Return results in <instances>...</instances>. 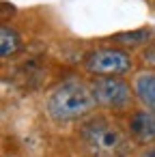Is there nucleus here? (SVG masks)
I'll return each mask as SVG.
<instances>
[{
	"instance_id": "obj_1",
	"label": "nucleus",
	"mask_w": 155,
	"mask_h": 157,
	"mask_svg": "<svg viewBox=\"0 0 155 157\" xmlns=\"http://www.w3.org/2000/svg\"><path fill=\"white\" fill-rule=\"evenodd\" d=\"M80 142L91 157H125L129 153V140L123 129L99 116L80 127Z\"/></svg>"
},
{
	"instance_id": "obj_2",
	"label": "nucleus",
	"mask_w": 155,
	"mask_h": 157,
	"mask_svg": "<svg viewBox=\"0 0 155 157\" xmlns=\"http://www.w3.org/2000/svg\"><path fill=\"white\" fill-rule=\"evenodd\" d=\"M93 88H88L80 80H67L58 84L48 97V112L58 123H69L86 116L95 108Z\"/></svg>"
},
{
	"instance_id": "obj_3",
	"label": "nucleus",
	"mask_w": 155,
	"mask_h": 157,
	"mask_svg": "<svg viewBox=\"0 0 155 157\" xmlns=\"http://www.w3.org/2000/svg\"><path fill=\"white\" fill-rule=\"evenodd\" d=\"M91 88H93L95 101L108 110H127L134 101L131 86L125 80L114 75H99Z\"/></svg>"
},
{
	"instance_id": "obj_4",
	"label": "nucleus",
	"mask_w": 155,
	"mask_h": 157,
	"mask_svg": "<svg viewBox=\"0 0 155 157\" xmlns=\"http://www.w3.org/2000/svg\"><path fill=\"white\" fill-rule=\"evenodd\" d=\"M84 67L93 75H121L131 69V56L116 48L95 50L86 56Z\"/></svg>"
},
{
	"instance_id": "obj_5",
	"label": "nucleus",
	"mask_w": 155,
	"mask_h": 157,
	"mask_svg": "<svg viewBox=\"0 0 155 157\" xmlns=\"http://www.w3.org/2000/svg\"><path fill=\"white\" fill-rule=\"evenodd\" d=\"M129 133L140 144L155 142V112H146V110L134 112L129 118Z\"/></svg>"
},
{
	"instance_id": "obj_6",
	"label": "nucleus",
	"mask_w": 155,
	"mask_h": 157,
	"mask_svg": "<svg viewBox=\"0 0 155 157\" xmlns=\"http://www.w3.org/2000/svg\"><path fill=\"white\" fill-rule=\"evenodd\" d=\"M138 99L151 110L155 112V73H140L136 78V86H134Z\"/></svg>"
},
{
	"instance_id": "obj_7",
	"label": "nucleus",
	"mask_w": 155,
	"mask_h": 157,
	"mask_svg": "<svg viewBox=\"0 0 155 157\" xmlns=\"http://www.w3.org/2000/svg\"><path fill=\"white\" fill-rule=\"evenodd\" d=\"M20 48H22V39H20V35H17L13 28L2 26V30H0V52H2V58L13 56Z\"/></svg>"
},
{
	"instance_id": "obj_8",
	"label": "nucleus",
	"mask_w": 155,
	"mask_h": 157,
	"mask_svg": "<svg viewBox=\"0 0 155 157\" xmlns=\"http://www.w3.org/2000/svg\"><path fill=\"white\" fill-rule=\"evenodd\" d=\"M153 35H155L153 30H149V28H140V30H134V33H121V35H116L114 39H116L118 43H123L125 48H136V45H144V43H149Z\"/></svg>"
},
{
	"instance_id": "obj_9",
	"label": "nucleus",
	"mask_w": 155,
	"mask_h": 157,
	"mask_svg": "<svg viewBox=\"0 0 155 157\" xmlns=\"http://www.w3.org/2000/svg\"><path fill=\"white\" fill-rule=\"evenodd\" d=\"M142 58H144V63H146V65L155 67V45H149V50H144Z\"/></svg>"
},
{
	"instance_id": "obj_10",
	"label": "nucleus",
	"mask_w": 155,
	"mask_h": 157,
	"mask_svg": "<svg viewBox=\"0 0 155 157\" xmlns=\"http://www.w3.org/2000/svg\"><path fill=\"white\" fill-rule=\"evenodd\" d=\"M142 157H155V146H153V148H149V151H146Z\"/></svg>"
}]
</instances>
